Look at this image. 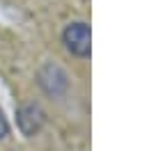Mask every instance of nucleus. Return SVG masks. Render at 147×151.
Masks as SVG:
<instances>
[{"label":"nucleus","instance_id":"obj_1","mask_svg":"<svg viewBox=\"0 0 147 151\" xmlns=\"http://www.w3.org/2000/svg\"><path fill=\"white\" fill-rule=\"evenodd\" d=\"M62 41L64 48L76 57H87L92 50V35H90V25L83 23V21H76V23H69L67 28L62 30Z\"/></svg>","mask_w":147,"mask_h":151},{"label":"nucleus","instance_id":"obj_2","mask_svg":"<svg viewBox=\"0 0 147 151\" xmlns=\"http://www.w3.org/2000/svg\"><path fill=\"white\" fill-rule=\"evenodd\" d=\"M37 83H39V87L44 89L48 96H62L67 89H69V78H67V73H64L62 69L57 64H44L41 69H39V73H37Z\"/></svg>","mask_w":147,"mask_h":151},{"label":"nucleus","instance_id":"obj_3","mask_svg":"<svg viewBox=\"0 0 147 151\" xmlns=\"http://www.w3.org/2000/svg\"><path fill=\"white\" fill-rule=\"evenodd\" d=\"M46 122V114L44 110L39 108V105L35 103H28V105H21L18 108V112H16V124H18V128H21V133L23 135H37V133L41 131V126H44Z\"/></svg>","mask_w":147,"mask_h":151},{"label":"nucleus","instance_id":"obj_4","mask_svg":"<svg viewBox=\"0 0 147 151\" xmlns=\"http://www.w3.org/2000/svg\"><path fill=\"white\" fill-rule=\"evenodd\" d=\"M7 135H9V124H7V117H5L2 110H0V140L7 137Z\"/></svg>","mask_w":147,"mask_h":151}]
</instances>
